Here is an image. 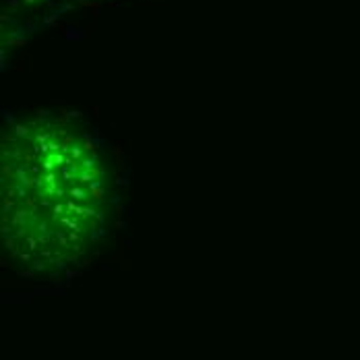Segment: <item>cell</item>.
Segmentation results:
<instances>
[{
	"label": "cell",
	"instance_id": "cell-1",
	"mask_svg": "<svg viewBox=\"0 0 360 360\" xmlns=\"http://www.w3.org/2000/svg\"><path fill=\"white\" fill-rule=\"evenodd\" d=\"M4 232L96 240L112 214L108 153L65 124L19 127L2 149Z\"/></svg>",
	"mask_w": 360,
	"mask_h": 360
}]
</instances>
